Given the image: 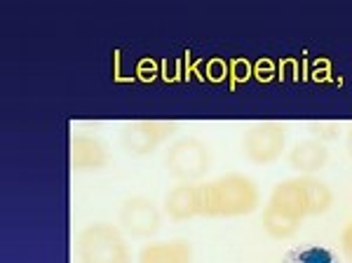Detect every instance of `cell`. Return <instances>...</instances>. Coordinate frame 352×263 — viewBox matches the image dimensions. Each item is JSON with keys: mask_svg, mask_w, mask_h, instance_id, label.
<instances>
[{"mask_svg": "<svg viewBox=\"0 0 352 263\" xmlns=\"http://www.w3.org/2000/svg\"><path fill=\"white\" fill-rule=\"evenodd\" d=\"M268 204L275 209H280V211H285V214L292 216V219L303 221L305 216H308V200H305V191H303V184H300V176L277 184Z\"/></svg>", "mask_w": 352, "mask_h": 263, "instance_id": "9", "label": "cell"}, {"mask_svg": "<svg viewBox=\"0 0 352 263\" xmlns=\"http://www.w3.org/2000/svg\"><path fill=\"white\" fill-rule=\"evenodd\" d=\"M162 216L155 202L144 196H132L120 207V226L129 238L148 240L160 231Z\"/></svg>", "mask_w": 352, "mask_h": 263, "instance_id": "6", "label": "cell"}, {"mask_svg": "<svg viewBox=\"0 0 352 263\" xmlns=\"http://www.w3.org/2000/svg\"><path fill=\"white\" fill-rule=\"evenodd\" d=\"M261 224H263V231L268 233L270 238L275 240H287L292 235H296L300 221L292 219V216H287L285 211L275 209V207H265L263 214H261Z\"/></svg>", "mask_w": 352, "mask_h": 263, "instance_id": "13", "label": "cell"}, {"mask_svg": "<svg viewBox=\"0 0 352 263\" xmlns=\"http://www.w3.org/2000/svg\"><path fill=\"white\" fill-rule=\"evenodd\" d=\"M80 263H132V254L120 228L111 224H92L78 235L76 242Z\"/></svg>", "mask_w": 352, "mask_h": 263, "instance_id": "2", "label": "cell"}, {"mask_svg": "<svg viewBox=\"0 0 352 263\" xmlns=\"http://www.w3.org/2000/svg\"><path fill=\"white\" fill-rule=\"evenodd\" d=\"M308 132L312 134V139L317 141H333L338 139L340 134V125L333 123V120H317V123H308Z\"/></svg>", "mask_w": 352, "mask_h": 263, "instance_id": "15", "label": "cell"}, {"mask_svg": "<svg viewBox=\"0 0 352 263\" xmlns=\"http://www.w3.org/2000/svg\"><path fill=\"white\" fill-rule=\"evenodd\" d=\"M348 153H350V158H352V129L348 132Z\"/></svg>", "mask_w": 352, "mask_h": 263, "instance_id": "17", "label": "cell"}, {"mask_svg": "<svg viewBox=\"0 0 352 263\" xmlns=\"http://www.w3.org/2000/svg\"><path fill=\"white\" fill-rule=\"evenodd\" d=\"M164 165H167L169 174L181 184H192L200 181L209 171L212 165V153L204 141L195 139V136H184V139L174 141L169 146L167 156H164Z\"/></svg>", "mask_w": 352, "mask_h": 263, "instance_id": "3", "label": "cell"}, {"mask_svg": "<svg viewBox=\"0 0 352 263\" xmlns=\"http://www.w3.org/2000/svg\"><path fill=\"white\" fill-rule=\"evenodd\" d=\"M287 127L275 120L256 123L242 134V151L254 165H270L285 153Z\"/></svg>", "mask_w": 352, "mask_h": 263, "instance_id": "4", "label": "cell"}, {"mask_svg": "<svg viewBox=\"0 0 352 263\" xmlns=\"http://www.w3.org/2000/svg\"><path fill=\"white\" fill-rule=\"evenodd\" d=\"M340 249H343L345 259L352 261V224H348L340 233Z\"/></svg>", "mask_w": 352, "mask_h": 263, "instance_id": "16", "label": "cell"}, {"mask_svg": "<svg viewBox=\"0 0 352 263\" xmlns=\"http://www.w3.org/2000/svg\"><path fill=\"white\" fill-rule=\"evenodd\" d=\"M329 151L322 141L317 139H308V141H300V144L294 146V151L289 153V167L303 171V174H312V171H320L327 165Z\"/></svg>", "mask_w": 352, "mask_h": 263, "instance_id": "11", "label": "cell"}, {"mask_svg": "<svg viewBox=\"0 0 352 263\" xmlns=\"http://www.w3.org/2000/svg\"><path fill=\"white\" fill-rule=\"evenodd\" d=\"M282 263H340V261H338V256L327 247L300 244V247L287 251Z\"/></svg>", "mask_w": 352, "mask_h": 263, "instance_id": "14", "label": "cell"}, {"mask_svg": "<svg viewBox=\"0 0 352 263\" xmlns=\"http://www.w3.org/2000/svg\"><path fill=\"white\" fill-rule=\"evenodd\" d=\"M111 162L106 146L92 134H73L71 165L73 169H101Z\"/></svg>", "mask_w": 352, "mask_h": 263, "instance_id": "8", "label": "cell"}, {"mask_svg": "<svg viewBox=\"0 0 352 263\" xmlns=\"http://www.w3.org/2000/svg\"><path fill=\"white\" fill-rule=\"evenodd\" d=\"M204 207H207L204 184H179L164 198V214L172 221H188L195 216H204Z\"/></svg>", "mask_w": 352, "mask_h": 263, "instance_id": "7", "label": "cell"}, {"mask_svg": "<svg viewBox=\"0 0 352 263\" xmlns=\"http://www.w3.org/2000/svg\"><path fill=\"white\" fill-rule=\"evenodd\" d=\"M176 132V123L172 120H136L124 125L120 132V144L132 156H148L157 146L164 144Z\"/></svg>", "mask_w": 352, "mask_h": 263, "instance_id": "5", "label": "cell"}, {"mask_svg": "<svg viewBox=\"0 0 352 263\" xmlns=\"http://www.w3.org/2000/svg\"><path fill=\"white\" fill-rule=\"evenodd\" d=\"M300 184H303L305 200H308V216H322L329 207H331L333 193L329 191V186L324 181L303 174L300 176Z\"/></svg>", "mask_w": 352, "mask_h": 263, "instance_id": "12", "label": "cell"}, {"mask_svg": "<svg viewBox=\"0 0 352 263\" xmlns=\"http://www.w3.org/2000/svg\"><path fill=\"white\" fill-rule=\"evenodd\" d=\"M207 207L204 216L209 219H235L247 216L258 207V186L244 174H226L217 181L204 184Z\"/></svg>", "mask_w": 352, "mask_h": 263, "instance_id": "1", "label": "cell"}, {"mask_svg": "<svg viewBox=\"0 0 352 263\" xmlns=\"http://www.w3.org/2000/svg\"><path fill=\"white\" fill-rule=\"evenodd\" d=\"M192 249L188 240H169V242H153L141 249L139 263H190Z\"/></svg>", "mask_w": 352, "mask_h": 263, "instance_id": "10", "label": "cell"}]
</instances>
